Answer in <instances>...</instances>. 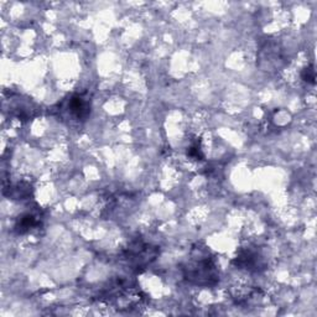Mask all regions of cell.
<instances>
[{"label": "cell", "instance_id": "obj_3", "mask_svg": "<svg viewBox=\"0 0 317 317\" xmlns=\"http://www.w3.org/2000/svg\"><path fill=\"white\" fill-rule=\"evenodd\" d=\"M36 224H37L36 217H35L34 214L27 213V214H24V216H21V218H19L16 226H15V229H16L17 233L24 234L26 233V232H29L30 229L34 228Z\"/></svg>", "mask_w": 317, "mask_h": 317}, {"label": "cell", "instance_id": "obj_1", "mask_svg": "<svg viewBox=\"0 0 317 317\" xmlns=\"http://www.w3.org/2000/svg\"><path fill=\"white\" fill-rule=\"evenodd\" d=\"M187 280L197 285H211L217 281V273L211 259L204 258L187 268Z\"/></svg>", "mask_w": 317, "mask_h": 317}, {"label": "cell", "instance_id": "obj_5", "mask_svg": "<svg viewBox=\"0 0 317 317\" xmlns=\"http://www.w3.org/2000/svg\"><path fill=\"white\" fill-rule=\"evenodd\" d=\"M303 78L305 79V81L310 82V83H315V69H314V67H309V68H306L305 71H304Z\"/></svg>", "mask_w": 317, "mask_h": 317}, {"label": "cell", "instance_id": "obj_2", "mask_svg": "<svg viewBox=\"0 0 317 317\" xmlns=\"http://www.w3.org/2000/svg\"><path fill=\"white\" fill-rule=\"evenodd\" d=\"M69 108H71L72 114L76 117L77 119H86L88 117L89 112H91V107L89 103L81 96H74L69 101Z\"/></svg>", "mask_w": 317, "mask_h": 317}, {"label": "cell", "instance_id": "obj_4", "mask_svg": "<svg viewBox=\"0 0 317 317\" xmlns=\"http://www.w3.org/2000/svg\"><path fill=\"white\" fill-rule=\"evenodd\" d=\"M187 155L194 160H201L203 158V154H202V149L201 146H199V144L196 143L193 144V145L190 146V149L187 150Z\"/></svg>", "mask_w": 317, "mask_h": 317}]
</instances>
